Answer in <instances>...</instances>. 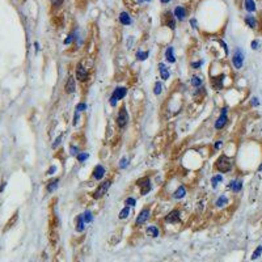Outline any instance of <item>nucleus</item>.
Segmentation results:
<instances>
[{
    "mask_svg": "<svg viewBox=\"0 0 262 262\" xmlns=\"http://www.w3.org/2000/svg\"><path fill=\"white\" fill-rule=\"evenodd\" d=\"M215 168H216V170H219L220 173H227V172H229V170L232 169V161H231L229 157H227L225 155H221L216 160Z\"/></svg>",
    "mask_w": 262,
    "mask_h": 262,
    "instance_id": "f257e3e1",
    "label": "nucleus"
},
{
    "mask_svg": "<svg viewBox=\"0 0 262 262\" xmlns=\"http://www.w3.org/2000/svg\"><path fill=\"white\" fill-rule=\"evenodd\" d=\"M126 95H127V89L125 88V87H118V88H116V89H114V92L112 93V97H110V100H109L110 105H112V106H116L117 102L121 101V100Z\"/></svg>",
    "mask_w": 262,
    "mask_h": 262,
    "instance_id": "f03ea898",
    "label": "nucleus"
},
{
    "mask_svg": "<svg viewBox=\"0 0 262 262\" xmlns=\"http://www.w3.org/2000/svg\"><path fill=\"white\" fill-rule=\"evenodd\" d=\"M110 185H112V181H110V180H106V181H104L101 185H98V188L95 190V193H93V198H95V199L102 198V197L106 194L107 190H109Z\"/></svg>",
    "mask_w": 262,
    "mask_h": 262,
    "instance_id": "7ed1b4c3",
    "label": "nucleus"
},
{
    "mask_svg": "<svg viewBox=\"0 0 262 262\" xmlns=\"http://www.w3.org/2000/svg\"><path fill=\"white\" fill-rule=\"evenodd\" d=\"M136 185L140 186V194H142V195L148 194L151 190H152L151 180H149V177H147V176H146V177H143V178H140V180L136 181Z\"/></svg>",
    "mask_w": 262,
    "mask_h": 262,
    "instance_id": "20e7f679",
    "label": "nucleus"
},
{
    "mask_svg": "<svg viewBox=\"0 0 262 262\" xmlns=\"http://www.w3.org/2000/svg\"><path fill=\"white\" fill-rule=\"evenodd\" d=\"M127 123H128V113H127L126 107H121L117 116V125L119 128H125Z\"/></svg>",
    "mask_w": 262,
    "mask_h": 262,
    "instance_id": "39448f33",
    "label": "nucleus"
},
{
    "mask_svg": "<svg viewBox=\"0 0 262 262\" xmlns=\"http://www.w3.org/2000/svg\"><path fill=\"white\" fill-rule=\"evenodd\" d=\"M232 63H233V66H235V68H237V70H240V68L242 67V64H244V53L240 49H236V51L232 56Z\"/></svg>",
    "mask_w": 262,
    "mask_h": 262,
    "instance_id": "423d86ee",
    "label": "nucleus"
},
{
    "mask_svg": "<svg viewBox=\"0 0 262 262\" xmlns=\"http://www.w3.org/2000/svg\"><path fill=\"white\" fill-rule=\"evenodd\" d=\"M227 113H228V109H227V107H224V109L221 110V114L219 116L216 122H215V128H216V130H221V128L227 125V121H228Z\"/></svg>",
    "mask_w": 262,
    "mask_h": 262,
    "instance_id": "0eeeda50",
    "label": "nucleus"
},
{
    "mask_svg": "<svg viewBox=\"0 0 262 262\" xmlns=\"http://www.w3.org/2000/svg\"><path fill=\"white\" fill-rule=\"evenodd\" d=\"M149 207H144V209H142V211L139 212L138 218H136V221H135V225H142L144 224L147 220L149 219Z\"/></svg>",
    "mask_w": 262,
    "mask_h": 262,
    "instance_id": "6e6552de",
    "label": "nucleus"
},
{
    "mask_svg": "<svg viewBox=\"0 0 262 262\" xmlns=\"http://www.w3.org/2000/svg\"><path fill=\"white\" fill-rule=\"evenodd\" d=\"M88 77H89L88 71L85 70V68L83 67L80 63H79L77 67H76V79H77L79 81H87Z\"/></svg>",
    "mask_w": 262,
    "mask_h": 262,
    "instance_id": "1a4fd4ad",
    "label": "nucleus"
},
{
    "mask_svg": "<svg viewBox=\"0 0 262 262\" xmlns=\"http://www.w3.org/2000/svg\"><path fill=\"white\" fill-rule=\"evenodd\" d=\"M105 168L102 167L101 164H98V165H96L95 167V169H93V172H92V177L95 178L96 181H101L102 178H104V176H105Z\"/></svg>",
    "mask_w": 262,
    "mask_h": 262,
    "instance_id": "9d476101",
    "label": "nucleus"
},
{
    "mask_svg": "<svg viewBox=\"0 0 262 262\" xmlns=\"http://www.w3.org/2000/svg\"><path fill=\"white\" fill-rule=\"evenodd\" d=\"M165 221L169 224H174L180 221V211L178 210H172L169 214L165 216Z\"/></svg>",
    "mask_w": 262,
    "mask_h": 262,
    "instance_id": "9b49d317",
    "label": "nucleus"
},
{
    "mask_svg": "<svg viewBox=\"0 0 262 262\" xmlns=\"http://www.w3.org/2000/svg\"><path fill=\"white\" fill-rule=\"evenodd\" d=\"M64 89H66V93H68V95H71V93H74L75 91H76V83H75V79L72 76H70L67 79V83H66Z\"/></svg>",
    "mask_w": 262,
    "mask_h": 262,
    "instance_id": "f8f14e48",
    "label": "nucleus"
},
{
    "mask_svg": "<svg viewBox=\"0 0 262 262\" xmlns=\"http://www.w3.org/2000/svg\"><path fill=\"white\" fill-rule=\"evenodd\" d=\"M174 16H176V19H177V20L182 21L186 17V9L184 8V7H181V5L176 7V8H174Z\"/></svg>",
    "mask_w": 262,
    "mask_h": 262,
    "instance_id": "ddd939ff",
    "label": "nucleus"
},
{
    "mask_svg": "<svg viewBox=\"0 0 262 262\" xmlns=\"http://www.w3.org/2000/svg\"><path fill=\"white\" fill-rule=\"evenodd\" d=\"M185 195H186V188L184 185L178 186V188L176 189V191L173 193V198L174 199H182V198H185Z\"/></svg>",
    "mask_w": 262,
    "mask_h": 262,
    "instance_id": "4468645a",
    "label": "nucleus"
},
{
    "mask_svg": "<svg viewBox=\"0 0 262 262\" xmlns=\"http://www.w3.org/2000/svg\"><path fill=\"white\" fill-rule=\"evenodd\" d=\"M165 58H167V60L169 63H174L176 62V56H174V49L173 47H168L167 50H165Z\"/></svg>",
    "mask_w": 262,
    "mask_h": 262,
    "instance_id": "2eb2a0df",
    "label": "nucleus"
},
{
    "mask_svg": "<svg viewBox=\"0 0 262 262\" xmlns=\"http://www.w3.org/2000/svg\"><path fill=\"white\" fill-rule=\"evenodd\" d=\"M159 70H160V76L163 80H167V79H169V71H168V67L165 66L164 63H160L159 64Z\"/></svg>",
    "mask_w": 262,
    "mask_h": 262,
    "instance_id": "dca6fc26",
    "label": "nucleus"
},
{
    "mask_svg": "<svg viewBox=\"0 0 262 262\" xmlns=\"http://www.w3.org/2000/svg\"><path fill=\"white\" fill-rule=\"evenodd\" d=\"M164 17H165V25H167V26H169L170 29H174V28H176L174 16H172L170 13H167Z\"/></svg>",
    "mask_w": 262,
    "mask_h": 262,
    "instance_id": "f3484780",
    "label": "nucleus"
},
{
    "mask_svg": "<svg viewBox=\"0 0 262 262\" xmlns=\"http://www.w3.org/2000/svg\"><path fill=\"white\" fill-rule=\"evenodd\" d=\"M241 188H242V182L240 180H235V181H232L231 184H229V189H231L232 191H235V193L240 191Z\"/></svg>",
    "mask_w": 262,
    "mask_h": 262,
    "instance_id": "a211bd4d",
    "label": "nucleus"
},
{
    "mask_svg": "<svg viewBox=\"0 0 262 262\" xmlns=\"http://www.w3.org/2000/svg\"><path fill=\"white\" fill-rule=\"evenodd\" d=\"M119 21L122 25H130L131 24V17L127 12H122L119 15Z\"/></svg>",
    "mask_w": 262,
    "mask_h": 262,
    "instance_id": "6ab92c4d",
    "label": "nucleus"
},
{
    "mask_svg": "<svg viewBox=\"0 0 262 262\" xmlns=\"http://www.w3.org/2000/svg\"><path fill=\"white\" fill-rule=\"evenodd\" d=\"M84 218H83V215H79V216L76 218V231L77 232H83L84 231Z\"/></svg>",
    "mask_w": 262,
    "mask_h": 262,
    "instance_id": "aec40b11",
    "label": "nucleus"
},
{
    "mask_svg": "<svg viewBox=\"0 0 262 262\" xmlns=\"http://www.w3.org/2000/svg\"><path fill=\"white\" fill-rule=\"evenodd\" d=\"M147 235L152 236V237H157V236H159V229H157L156 225H149V227L147 228Z\"/></svg>",
    "mask_w": 262,
    "mask_h": 262,
    "instance_id": "412c9836",
    "label": "nucleus"
},
{
    "mask_svg": "<svg viewBox=\"0 0 262 262\" xmlns=\"http://www.w3.org/2000/svg\"><path fill=\"white\" fill-rule=\"evenodd\" d=\"M58 185H59V178H55V180L50 181L49 185H47V191H49V193H53L54 190H56Z\"/></svg>",
    "mask_w": 262,
    "mask_h": 262,
    "instance_id": "4be33fe9",
    "label": "nucleus"
},
{
    "mask_svg": "<svg viewBox=\"0 0 262 262\" xmlns=\"http://www.w3.org/2000/svg\"><path fill=\"white\" fill-rule=\"evenodd\" d=\"M221 83H223V76H219V77H215L214 80H212V87L215 88V89H221L223 88V84H221Z\"/></svg>",
    "mask_w": 262,
    "mask_h": 262,
    "instance_id": "5701e85b",
    "label": "nucleus"
},
{
    "mask_svg": "<svg viewBox=\"0 0 262 262\" xmlns=\"http://www.w3.org/2000/svg\"><path fill=\"white\" fill-rule=\"evenodd\" d=\"M49 240H50V242H51V245L55 246L56 242H58V240H59L58 233H56L55 231H51V232H50V236H49Z\"/></svg>",
    "mask_w": 262,
    "mask_h": 262,
    "instance_id": "b1692460",
    "label": "nucleus"
},
{
    "mask_svg": "<svg viewBox=\"0 0 262 262\" xmlns=\"http://www.w3.org/2000/svg\"><path fill=\"white\" fill-rule=\"evenodd\" d=\"M245 9L248 12H254L256 11V4L253 0H245Z\"/></svg>",
    "mask_w": 262,
    "mask_h": 262,
    "instance_id": "393cba45",
    "label": "nucleus"
},
{
    "mask_svg": "<svg viewBox=\"0 0 262 262\" xmlns=\"http://www.w3.org/2000/svg\"><path fill=\"white\" fill-rule=\"evenodd\" d=\"M191 84L194 88H200L202 87V79L199 76H193L191 77Z\"/></svg>",
    "mask_w": 262,
    "mask_h": 262,
    "instance_id": "a878e982",
    "label": "nucleus"
},
{
    "mask_svg": "<svg viewBox=\"0 0 262 262\" xmlns=\"http://www.w3.org/2000/svg\"><path fill=\"white\" fill-rule=\"evenodd\" d=\"M228 203V198L225 195H220L218 198V200H216V206L218 207H223V206H225V204Z\"/></svg>",
    "mask_w": 262,
    "mask_h": 262,
    "instance_id": "bb28decb",
    "label": "nucleus"
},
{
    "mask_svg": "<svg viewBox=\"0 0 262 262\" xmlns=\"http://www.w3.org/2000/svg\"><path fill=\"white\" fill-rule=\"evenodd\" d=\"M245 23L248 24V26H250V28H256L257 26V21H256V19H254L253 16H246Z\"/></svg>",
    "mask_w": 262,
    "mask_h": 262,
    "instance_id": "cd10ccee",
    "label": "nucleus"
},
{
    "mask_svg": "<svg viewBox=\"0 0 262 262\" xmlns=\"http://www.w3.org/2000/svg\"><path fill=\"white\" fill-rule=\"evenodd\" d=\"M128 215H130V207H127V206L119 211V219H126Z\"/></svg>",
    "mask_w": 262,
    "mask_h": 262,
    "instance_id": "c85d7f7f",
    "label": "nucleus"
},
{
    "mask_svg": "<svg viewBox=\"0 0 262 262\" xmlns=\"http://www.w3.org/2000/svg\"><path fill=\"white\" fill-rule=\"evenodd\" d=\"M83 218H84V221H85V223H91V221L93 220V214L88 210V211H85V212L83 214Z\"/></svg>",
    "mask_w": 262,
    "mask_h": 262,
    "instance_id": "c756f323",
    "label": "nucleus"
},
{
    "mask_svg": "<svg viewBox=\"0 0 262 262\" xmlns=\"http://www.w3.org/2000/svg\"><path fill=\"white\" fill-rule=\"evenodd\" d=\"M149 53L148 51H138L136 53V58H138V60H146L147 58H148Z\"/></svg>",
    "mask_w": 262,
    "mask_h": 262,
    "instance_id": "7c9ffc66",
    "label": "nucleus"
},
{
    "mask_svg": "<svg viewBox=\"0 0 262 262\" xmlns=\"http://www.w3.org/2000/svg\"><path fill=\"white\" fill-rule=\"evenodd\" d=\"M17 218H19V215H17V212H16V214L13 215L12 218H11V220L8 221V223L5 224V228H4V231H7V229H9L11 227H12V224H15V221L17 220Z\"/></svg>",
    "mask_w": 262,
    "mask_h": 262,
    "instance_id": "2f4dec72",
    "label": "nucleus"
},
{
    "mask_svg": "<svg viewBox=\"0 0 262 262\" xmlns=\"http://www.w3.org/2000/svg\"><path fill=\"white\" fill-rule=\"evenodd\" d=\"M125 204H126L127 207H134L135 204H136V199L132 198V197H128V198L125 200Z\"/></svg>",
    "mask_w": 262,
    "mask_h": 262,
    "instance_id": "473e14b6",
    "label": "nucleus"
},
{
    "mask_svg": "<svg viewBox=\"0 0 262 262\" xmlns=\"http://www.w3.org/2000/svg\"><path fill=\"white\" fill-rule=\"evenodd\" d=\"M221 180H223V176H221V174H218V176H215V177H212L211 182H212V186H214V188H216V186H218V182H220Z\"/></svg>",
    "mask_w": 262,
    "mask_h": 262,
    "instance_id": "72a5a7b5",
    "label": "nucleus"
},
{
    "mask_svg": "<svg viewBox=\"0 0 262 262\" xmlns=\"http://www.w3.org/2000/svg\"><path fill=\"white\" fill-rule=\"evenodd\" d=\"M161 91H163V85H161V83H160V81L155 83V88H153V92H155V95L159 96L160 93H161Z\"/></svg>",
    "mask_w": 262,
    "mask_h": 262,
    "instance_id": "f704fd0d",
    "label": "nucleus"
},
{
    "mask_svg": "<svg viewBox=\"0 0 262 262\" xmlns=\"http://www.w3.org/2000/svg\"><path fill=\"white\" fill-rule=\"evenodd\" d=\"M88 157H89V155H88V153H85V152H79L77 153V160L80 161V163H84Z\"/></svg>",
    "mask_w": 262,
    "mask_h": 262,
    "instance_id": "c9c22d12",
    "label": "nucleus"
},
{
    "mask_svg": "<svg viewBox=\"0 0 262 262\" xmlns=\"http://www.w3.org/2000/svg\"><path fill=\"white\" fill-rule=\"evenodd\" d=\"M75 35H76V33H72V34L68 35V38L64 39V45H70V44H72V41H74L75 38H76Z\"/></svg>",
    "mask_w": 262,
    "mask_h": 262,
    "instance_id": "e433bc0d",
    "label": "nucleus"
},
{
    "mask_svg": "<svg viewBox=\"0 0 262 262\" xmlns=\"http://www.w3.org/2000/svg\"><path fill=\"white\" fill-rule=\"evenodd\" d=\"M262 253V246H258L256 250H254V253L252 254V260H256V258L260 257V254Z\"/></svg>",
    "mask_w": 262,
    "mask_h": 262,
    "instance_id": "4c0bfd02",
    "label": "nucleus"
},
{
    "mask_svg": "<svg viewBox=\"0 0 262 262\" xmlns=\"http://www.w3.org/2000/svg\"><path fill=\"white\" fill-rule=\"evenodd\" d=\"M128 165V160L126 159V157H122V159L119 160V167L122 168V169H125V168H127Z\"/></svg>",
    "mask_w": 262,
    "mask_h": 262,
    "instance_id": "58836bf2",
    "label": "nucleus"
},
{
    "mask_svg": "<svg viewBox=\"0 0 262 262\" xmlns=\"http://www.w3.org/2000/svg\"><path fill=\"white\" fill-rule=\"evenodd\" d=\"M87 109V105H85L84 102H80V104H77V106H76V112H83V110H85Z\"/></svg>",
    "mask_w": 262,
    "mask_h": 262,
    "instance_id": "ea45409f",
    "label": "nucleus"
},
{
    "mask_svg": "<svg viewBox=\"0 0 262 262\" xmlns=\"http://www.w3.org/2000/svg\"><path fill=\"white\" fill-rule=\"evenodd\" d=\"M70 152H71V155H72V156H77V153H79V148H77V147H75V146H71Z\"/></svg>",
    "mask_w": 262,
    "mask_h": 262,
    "instance_id": "a19ab883",
    "label": "nucleus"
},
{
    "mask_svg": "<svg viewBox=\"0 0 262 262\" xmlns=\"http://www.w3.org/2000/svg\"><path fill=\"white\" fill-rule=\"evenodd\" d=\"M50 2H51V4L54 7H60L63 4V0H50Z\"/></svg>",
    "mask_w": 262,
    "mask_h": 262,
    "instance_id": "79ce46f5",
    "label": "nucleus"
},
{
    "mask_svg": "<svg viewBox=\"0 0 262 262\" xmlns=\"http://www.w3.org/2000/svg\"><path fill=\"white\" fill-rule=\"evenodd\" d=\"M56 172V167L55 165H51V167H50V169L47 170V174H54Z\"/></svg>",
    "mask_w": 262,
    "mask_h": 262,
    "instance_id": "37998d69",
    "label": "nucleus"
},
{
    "mask_svg": "<svg viewBox=\"0 0 262 262\" xmlns=\"http://www.w3.org/2000/svg\"><path fill=\"white\" fill-rule=\"evenodd\" d=\"M202 64H203V62H202V60H199V62L193 63V64H191V67H193V68H199L200 66H202Z\"/></svg>",
    "mask_w": 262,
    "mask_h": 262,
    "instance_id": "c03bdc74",
    "label": "nucleus"
},
{
    "mask_svg": "<svg viewBox=\"0 0 262 262\" xmlns=\"http://www.w3.org/2000/svg\"><path fill=\"white\" fill-rule=\"evenodd\" d=\"M60 140H62V138H60V136H59V138H56L55 143H54V144H53V148H56V146H58V144H60Z\"/></svg>",
    "mask_w": 262,
    "mask_h": 262,
    "instance_id": "a18cd8bd",
    "label": "nucleus"
},
{
    "mask_svg": "<svg viewBox=\"0 0 262 262\" xmlns=\"http://www.w3.org/2000/svg\"><path fill=\"white\" fill-rule=\"evenodd\" d=\"M214 147H215V149H219V148H220V147H221V140H218L216 143H215Z\"/></svg>",
    "mask_w": 262,
    "mask_h": 262,
    "instance_id": "49530a36",
    "label": "nucleus"
},
{
    "mask_svg": "<svg viewBox=\"0 0 262 262\" xmlns=\"http://www.w3.org/2000/svg\"><path fill=\"white\" fill-rule=\"evenodd\" d=\"M252 104H253L254 106H257V105H258V104H260V102H258V100H257L256 97H254V98H253V101H252Z\"/></svg>",
    "mask_w": 262,
    "mask_h": 262,
    "instance_id": "de8ad7c7",
    "label": "nucleus"
},
{
    "mask_svg": "<svg viewBox=\"0 0 262 262\" xmlns=\"http://www.w3.org/2000/svg\"><path fill=\"white\" fill-rule=\"evenodd\" d=\"M257 46H258V42H257V41H253V42H252V47H253V49H257Z\"/></svg>",
    "mask_w": 262,
    "mask_h": 262,
    "instance_id": "09e8293b",
    "label": "nucleus"
},
{
    "mask_svg": "<svg viewBox=\"0 0 262 262\" xmlns=\"http://www.w3.org/2000/svg\"><path fill=\"white\" fill-rule=\"evenodd\" d=\"M191 25H193V28H197V21H195L194 19L191 20Z\"/></svg>",
    "mask_w": 262,
    "mask_h": 262,
    "instance_id": "8fccbe9b",
    "label": "nucleus"
},
{
    "mask_svg": "<svg viewBox=\"0 0 262 262\" xmlns=\"http://www.w3.org/2000/svg\"><path fill=\"white\" fill-rule=\"evenodd\" d=\"M4 188H5V182H3V185L0 186V191H3V190H4Z\"/></svg>",
    "mask_w": 262,
    "mask_h": 262,
    "instance_id": "3c124183",
    "label": "nucleus"
},
{
    "mask_svg": "<svg viewBox=\"0 0 262 262\" xmlns=\"http://www.w3.org/2000/svg\"><path fill=\"white\" fill-rule=\"evenodd\" d=\"M34 46H35V50H37V51H38V50H39V45H38V42H35V44H34Z\"/></svg>",
    "mask_w": 262,
    "mask_h": 262,
    "instance_id": "603ef678",
    "label": "nucleus"
},
{
    "mask_svg": "<svg viewBox=\"0 0 262 262\" xmlns=\"http://www.w3.org/2000/svg\"><path fill=\"white\" fill-rule=\"evenodd\" d=\"M160 2H161V3H169L170 0H160Z\"/></svg>",
    "mask_w": 262,
    "mask_h": 262,
    "instance_id": "864d4df0",
    "label": "nucleus"
},
{
    "mask_svg": "<svg viewBox=\"0 0 262 262\" xmlns=\"http://www.w3.org/2000/svg\"><path fill=\"white\" fill-rule=\"evenodd\" d=\"M139 2H149V0H139Z\"/></svg>",
    "mask_w": 262,
    "mask_h": 262,
    "instance_id": "5fc2aeb1",
    "label": "nucleus"
}]
</instances>
